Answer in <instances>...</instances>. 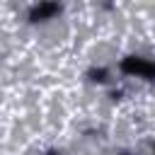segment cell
<instances>
[{
  "instance_id": "2",
  "label": "cell",
  "mask_w": 155,
  "mask_h": 155,
  "mask_svg": "<svg viewBox=\"0 0 155 155\" xmlns=\"http://www.w3.org/2000/svg\"><path fill=\"white\" fill-rule=\"evenodd\" d=\"M58 12H61V5H58L56 0H44V2H39V5L29 12V19H31V22H44V19L58 15Z\"/></svg>"
},
{
  "instance_id": "3",
  "label": "cell",
  "mask_w": 155,
  "mask_h": 155,
  "mask_svg": "<svg viewBox=\"0 0 155 155\" xmlns=\"http://www.w3.org/2000/svg\"><path fill=\"white\" fill-rule=\"evenodd\" d=\"M48 155H58V153H48Z\"/></svg>"
},
{
  "instance_id": "1",
  "label": "cell",
  "mask_w": 155,
  "mask_h": 155,
  "mask_svg": "<svg viewBox=\"0 0 155 155\" xmlns=\"http://www.w3.org/2000/svg\"><path fill=\"white\" fill-rule=\"evenodd\" d=\"M121 70L128 73V75H138V78H145V80H155V63H148L143 58H136V56H128L121 61Z\"/></svg>"
}]
</instances>
